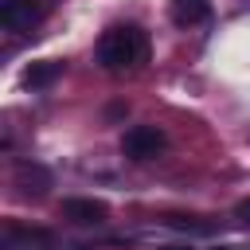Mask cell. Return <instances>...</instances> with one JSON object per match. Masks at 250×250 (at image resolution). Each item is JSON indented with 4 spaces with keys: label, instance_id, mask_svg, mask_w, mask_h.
<instances>
[{
    "label": "cell",
    "instance_id": "obj_4",
    "mask_svg": "<svg viewBox=\"0 0 250 250\" xmlns=\"http://www.w3.org/2000/svg\"><path fill=\"white\" fill-rule=\"evenodd\" d=\"M43 20V8H35L31 0H0V23L8 31H27Z\"/></svg>",
    "mask_w": 250,
    "mask_h": 250
},
{
    "label": "cell",
    "instance_id": "obj_2",
    "mask_svg": "<svg viewBox=\"0 0 250 250\" xmlns=\"http://www.w3.org/2000/svg\"><path fill=\"white\" fill-rule=\"evenodd\" d=\"M160 148H164V133H160L156 125H133V129H125V137H121V152H125L129 160H152Z\"/></svg>",
    "mask_w": 250,
    "mask_h": 250
},
{
    "label": "cell",
    "instance_id": "obj_5",
    "mask_svg": "<svg viewBox=\"0 0 250 250\" xmlns=\"http://www.w3.org/2000/svg\"><path fill=\"white\" fill-rule=\"evenodd\" d=\"M168 16L176 27H191L211 20V0H168Z\"/></svg>",
    "mask_w": 250,
    "mask_h": 250
},
{
    "label": "cell",
    "instance_id": "obj_1",
    "mask_svg": "<svg viewBox=\"0 0 250 250\" xmlns=\"http://www.w3.org/2000/svg\"><path fill=\"white\" fill-rule=\"evenodd\" d=\"M94 59L102 70H137L148 62V35L137 27V23H125V27H109L98 47H94Z\"/></svg>",
    "mask_w": 250,
    "mask_h": 250
},
{
    "label": "cell",
    "instance_id": "obj_12",
    "mask_svg": "<svg viewBox=\"0 0 250 250\" xmlns=\"http://www.w3.org/2000/svg\"><path fill=\"white\" fill-rule=\"evenodd\" d=\"M219 250H227V246H219Z\"/></svg>",
    "mask_w": 250,
    "mask_h": 250
},
{
    "label": "cell",
    "instance_id": "obj_8",
    "mask_svg": "<svg viewBox=\"0 0 250 250\" xmlns=\"http://www.w3.org/2000/svg\"><path fill=\"white\" fill-rule=\"evenodd\" d=\"M35 242V246H51V230H43V227H16V223H8V230H4V242Z\"/></svg>",
    "mask_w": 250,
    "mask_h": 250
},
{
    "label": "cell",
    "instance_id": "obj_6",
    "mask_svg": "<svg viewBox=\"0 0 250 250\" xmlns=\"http://www.w3.org/2000/svg\"><path fill=\"white\" fill-rule=\"evenodd\" d=\"M16 188L23 191V195H47V188H51V172L43 168V164H20L16 168Z\"/></svg>",
    "mask_w": 250,
    "mask_h": 250
},
{
    "label": "cell",
    "instance_id": "obj_11",
    "mask_svg": "<svg viewBox=\"0 0 250 250\" xmlns=\"http://www.w3.org/2000/svg\"><path fill=\"white\" fill-rule=\"evenodd\" d=\"M164 250H191V246H164Z\"/></svg>",
    "mask_w": 250,
    "mask_h": 250
},
{
    "label": "cell",
    "instance_id": "obj_9",
    "mask_svg": "<svg viewBox=\"0 0 250 250\" xmlns=\"http://www.w3.org/2000/svg\"><path fill=\"white\" fill-rule=\"evenodd\" d=\"M234 219H238V223H246V227H250V195H246V199H238V203H234Z\"/></svg>",
    "mask_w": 250,
    "mask_h": 250
},
{
    "label": "cell",
    "instance_id": "obj_10",
    "mask_svg": "<svg viewBox=\"0 0 250 250\" xmlns=\"http://www.w3.org/2000/svg\"><path fill=\"white\" fill-rule=\"evenodd\" d=\"M4 250H39V246H4Z\"/></svg>",
    "mask_w": 250,
    "mask_h": 250
},
{
    "label": "cell",
    "instance_id": "obj_3",
    "mask_svg": "<svg viewBox=\"0 0 250 250\" xmlns=\"http://www.w3.org/2000/svg\"><path fill=\"white\" fill-rule=\"evenodd\" d=\"M59 211H62V219H70L78 227H98V223L109 219V203L94 199V195H70V199H62Z\"/></svg>",
    "mask_w": 250,
    "mask_h": 250
},
{
    "label": "cell",
    "instance_id": "obj_7",
    "mask_svg": "<svg viewBox=\"0 0 250 250\" xmlns=\"http://www.w3.org/2000/svg\"><path fill=\"white\" fill-rule=\"evenodd\" d=\"M59 78H62V62H55V59H39V62H31L23 70V86L27 90H47Z\"/></svg>",
    "mask_w": 250,
    "mask_h": 250
}]
</instances>
